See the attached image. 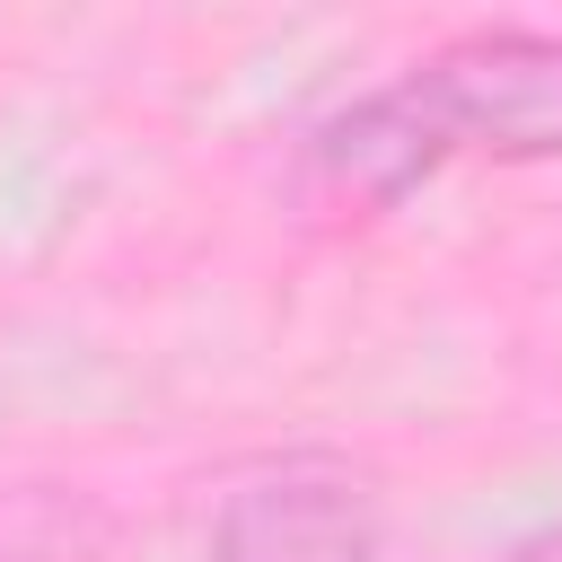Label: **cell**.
Here are the masks:
<instances>
[{
  "instance_id": "6da1fadb",
  "label": "cell",
  "mask_w": 562,
  "mask_h": 562,
  "mask_svg": "<svg viewBox=\"0 0 562 562\" xmlns=\"http://www.w3.org/2000/svg\"><path fill=\"white\" fill-rule=\"evenodd\" d=\"M448 158L553 167L562 158V35L544 26H465L404 70Z\"/></svg>"
},
{
  "instance_id": "7a4b0ae2",
  "label": "cell",
  "mask_w": 562,
  "mask_h": 562,
  "mask_svg": "<svg viewBox=\"0 0 562 562\" xmlns=\"http://www.w3.org/2000/svg\"><path fill=\"white\" fill-rule=\"evenodd\" d=\"M202 562H395L386 501L342 457H272L228 483Z\"/></svg>"
},
{
  "instance_id": "3957f363",
  "label": "cell",
  "mask_w": 562,
  "mask_h": 562,
  "mask_svg": "<svg viewBox=\"0 0 562 562\" xmlns=\"http://www.w3.org/2000/svg\"><path fill=\"white\" fill-rule=\"evenodd\" d=\"M439 167H448V149H439V132H430V114L413 105L404 79L334 105V114L307 132V184H316L334 211H351V220L404 211Z\"/></svg>"
},
{
  "instance_id": "277c9868",
  "label": "cell",
  "mask_w": 562,
  "mask_h": 562,
  "mask_svg": "<svg viewBox=\"0 0 562 562\" xmlns=\"http://www.w3.org/2000/svg\"><path fill=\"white\" fill-rule=\"evenodd\" d=\"M114 518L79 483H9L0 492V562H105Z\"/></svg>"
},
{
  "instance_id": "5b68a950",
  "label": "cell",
  "mask_w": 562,
  "mask_h": 562,
  "mask_svg": "<svg viewBox=\"0 0 562 562\" xmlns=\"http://www.w3.org/2000/svg\"><path fill=\"white\" fill-rule=\"evenodd\" d=\"M501 562H562V518H553V527H536L527 544H509Z\"/></svg>"
}]
</instances>
